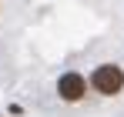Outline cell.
<instances>
[{
	"label": "cell",
	"instance_id": "cell-1",
	"mask_svg": "<svg viewBox=\"0 0 124 117\" xmlns=\"http://www.w3.org/2000/svg\"><path fill=\"white\" fill-rule=\"evenodd\" d=\"M91 84H94V90H97V94L114 97V94L124 87V70L117 67V64H101V67H94Z\"/></svg>",
	"mask_w": 124,
	"mask_h": 117
},
{
	"label": "cell",
	"instance_id": "cell-2",
	"mask_svg": "<svg viewBox=\"0 0 124 117\" xmlns=\"http://www.w3.org/2000/svg\"><path fill=\"white\" fill-rule=\"evenodd\" d=\"M84 87H87L84 77L74 74V70H70V74H61V80H57V94H61L64 100H70V104H77V100L84 97Z\"/></svg>",
	"mask_w": 124,
	"mask_h": 117
}]
</instances>
